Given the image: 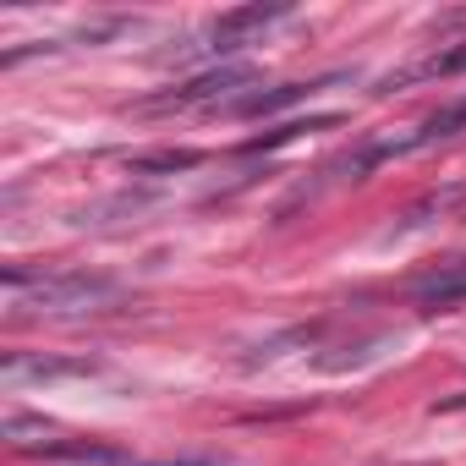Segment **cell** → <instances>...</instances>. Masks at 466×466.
I'll use <instances>...</instances> for the list:
<instances>
[{
	"label": "cell",
	"mask_w": 466,
	"mask_h": 466,
	"mask_svg": "<svg viewBox=\"0 0 466 466\" xmlns=\"http://www.w3.org/2000/svg\"><path fill=\"white\" fill-rule=\"evenodd\" d=\"M411 297H417V302H428V308L466 302V258H461V264H444V269H439V275H428V280H417V286H411Z\"/></svg>",
	"instance_id": "obj_5"
},
{
	"label": "cell",
	"mask_w": 466,
	"mask_h": 466,
	"mask_svg": "<svg viewBox=\"0 0 466 466\" xmlns=\"http://www.w3.org/2000/svg\"><path fill=\"white\" fill-rule=\"evenodd\" d=\"M324 83H286V88H258V94H248V99H237L230 105V116H248V121H258V116H280V110H291V105H302V99H313Z\"/></svg>",
	"instance_id": "obj_4"
},
{
	"label": "cell",
	"mask_w": 466,
	"mask_h": 466,
	"mask_svg": "<svg viewBox=\"0 0 466 466\" xmlns=\"http://www.w3.org/2000/svg\"><path fill=\"white\" fill-rule=\"evenodd\" d=\"M253 83V66H214L203 77H192L187 88L170 94V105H203V99H225L230 88H248Z\"/></svg>",
	"instance_id": "obj_3"
},
{
	"label": "cell",
	"mask_w": 466,
	"mask_h": 466,
	"mask_svg": "<svg viewBox=\"0 0 466 466\" xmlns=\"http://www.w3.org/2000/svg\"><path fill=\"white\" fill-rule=\"evenodd\" d=\"M286 17V6H242V12H225L214 28H208V56H225V50H242V39L248 34H264L269 23H280Z\"/></svg>",
	"instance_id": "obj_2"
},
{
	"label": "cell",
	"mask_w": 466,
	"mask_h": 466,
	"mask_svg": "<svg viewBox=\"0 0 466 466\" xmlns=\"http://www.w3.org/2000/svg\"><path fill=\"white\" fill-rule=\"evenodd\" d=\"M132 466H219V455H170V461H132Z\"/></svg>",
	"instance_id": "obj_8"
},
{
	"label": "cell",
	"mask_w": 466,
	"mask_h": 466,
	"mask_svg": "<svg viewBox=\"0 0 466 466\" xmlns=\"http://www.w3.org/2000/svg\"><path fill=\"white\" fill-rule=\"evenodd\" d=\"M66 373H94V362H45V357H12L0 368L6 384H23V379H66Z\"/></svg>",
	"instance_id": "obj_6"
},
{
	"label": "cell",
	"mask_w": 466,
	"mask_h": 466,
	"mask_svg": "<svg viewBox=\"0 0 466 466\" xmlns=\"http://www.w3.org/2000/svg\"><path fill=\"white\" fill-rule=\"evenodd\" d=\"M6 291H12V308H23V313H83V308L110 302V297H116V280H105V275H83V269L28 280V275L12 269V275H6Z\"/></svg>",
	"instance_id": "obj_1"
},
{
	"label": "cell",
	"mask_w": 466,
	"mask_h": 466,
	"mask_svg": "<svg viewBox=\"0 0 466 466\" xmlns=\"http://www.w3.org/2000/svg\"><path fill=\"white\" fill-rule=\"evenodd\" d=\"M0 433H6L12 444H28V439H45V433H50V422H45V417H23V411H6Z\"/></svg>",
	"instance_id": "obj_7"
}]
</instances>
